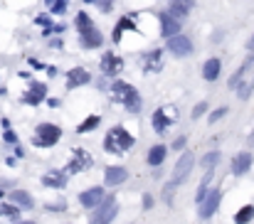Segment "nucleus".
Listing matches in <instances>:
<instances>
[{
    "label": "nucleus",
    "mask_w": 254,
    "mask_h": 224,
    "mask_svg": "<svg viewBox=\"0 0 254 224\" xmlns=\"http://www.w3.org/2000/svg\"><path fill=\"white\" fill-rule=\"evenodd\" d=\"M77 27H79V30H87V27H91V22H89L87 13H79V15H77Z\"/></svg>",
    "instance_id": "obj_30"
},
{
    "label": "nucleus",
    "mask_w": 254,
    "mask_h": 224,
    "mask_svg": "<svg viewBox=\"0 0 254 224\" xmlns=\"http://www.w3.org/2000/svg\"><path fill=\"white\" fill-rule=\"evenodd\" d=\"M0 214H5V217H13V219H18V207H15V205H0Z\"/></svg>",
    "instance_id": "obj_29"
},
{
    "label": "nucleus",
    "mask_w": 254,
    "mask_h": 224,
    "mask_svg": "<svg viewBox=\"0 0 254 224\" xmlns=\"http://www.w3.org/2000/svg\"><path fill=\"white\" fill-rule=\"evenodd\" d=\"M74 158H77V163H69L67 172H77V170H84L87 165H91V155L84 151H74Z\"/></svg>",
    "instance_id": "obj_18"
},
{
    "label": "nucleus",
    "mask_w": 254,
    "mask_h": 224,
    "mask_svg": "<svg viewBox=\"0 0 254 224\" xmlns=\"http://www.w3.org/2000/svg\"><path fill=\"white\" fill-rule=\"evenodd\" d=\"M249 168H252V155H249V153H239V155L232 160V172H235V175H244Z\"/></svg>",
    "instance_id": "obj_16"
},
{
    "label": "nucleus",
    "mask_w": 254,
    "mask_h": 224,
    "mask_svg": "<svg viewBox=\"0 0 254 224\" xmlns=\"http://www.w3.org/2000/svg\"><path fill=\"white\" fill-rule=\"evenodd\" d=\"M249 143H252V145H254V133H252V138H249Z\"/></svg>",
    "instance_id": "obj_37"
},
{
    "label": "nucleus",
    "mask_w": 254,
    "mask_h": 224,
    "mask_svg": "<svg viewBox=\"0 0 254 224\" xmlns=\"http://www.w3.org/2000/svg\"><path fill=\"white\" fill-rule=\"evenodd\" d=\"M161 32H163L165 40H168V37H173V34H178L180 32V20H175L168 13H163L161 15Z\"/></svg>",
    "instance_id": "obj_13"
},
{
    "label": "nucleus",
    "mask_w": 254,
    "mask_h": 224,
    "mask_svg": "<svg viewBox=\"0 0 254 224\" xmlns=\"http://www.w3.org/2000/svg\"><path fill=\"white\" fill-rule=\"evenodd\" d=\"M173 145H175V148H183V145H185V136H180V138H178Z\"/></svg>",
    "instance_id": "obj_35"
},
{
    "label": "nucleus",
    "mask_w": 254,
    "mask_h": 224,
    "mask_svg": "<svg viewBox=\"0 0 254 224\" xmlns=\"http://www.w3.org/2000/svg\"><path fill=\"white\" fill-rule=\"evenodd\" d=\"M220 197H222L220 188L210 190V195H205V197H202V202L198 205V212H200V217H202V219H210V217L215 214V209L220 207Z\"/></svg>",
    "instance_id": "obj_5"
},
{
    "label": "nucleus",
    "mask_w": 254,
    "mask_h": 224,
    "mask_svg": "<svg viewBox=\"0 0 254 224\" xmlns=\"http://www.w3.org/2000/svg\"><path fill=\"white\" fill-rule=\"evenodd\" d=\"M247 50H249V52H254V34H252V40L247 42Z\"/></svg>",
    "instance_id": "obj_36"
},
{
    "label": "nucleus",
    "mask_w": 254,
    "mask_h": 224,
    "mask_svg": "<svg viewBox=\"0 0 254 224\" xmlns=\"http://www.w3.org/2000/svg\"><path fill=\"white\" fill-rule=\"evenodd\" d=\"M168 50H170V54H175V57H188V54L193 52V42L188 40V37L173 34V37H168Z\"/></svg>",
    "instance_id": "obj_7"
},
{
    "label": "nucleus",
    "mask_w": 254,
    "mask_h": 224,
    "mask_svg": "<svg viewBox=\"0 0 254 224\" xmlns=\"http://www.w3.org/2000/svg\"><path fill=\"white\" fill-rule=\"evenodd\" d=\"M45 94H47V91H45V86H42V84H32V89L25 94V99H22V101L35 106V103H40V101L45 99Z\"/></svg>",
    "instance_id": "obj_19"
},
{
    "label": "nucleus",
    "mask_w": 254,
    "mask_h": 224,
    "mask_svg": "<svg viewBox=\"0 0 254 224\" xmlns=\"http://www.w3.org/2000/svg\"><path fill=\"white\" fill-rule=\"evenodd\" d=\"M104 197H106L104 195V188H91V190H87V192L79 195V202H82V207L91 209V207H99Z\"/></svg>",
    "instance_id": "obj_10"
},
{
    "label": "nucleus",
    "mask_w": 254,
    "mask_h": 224,
    "mask_svg": "<svg viewBox=\"0 0 254 224\" xmlns=\"http://www.w3.org/2000/svg\"><path fill=\"white\" fill-rule=\"evenodd\" d=\"M210 180H212V170H210V172H207V175L202 177V182H200V190H198V197H195V202H198V205H200V202H202V197L207 195V188H210Z\"/></svg>",
    "instance_id": "obj_26"
},
{
    "label": "nucleus",
    "mask_w": 254,
    "mask_h": 224,
    "mask_svg": "<svg viewBox=\"0 0 254 224\" xmlns=\"http://www.w3.org/2000/svg\"><path fill=\"white\" fill-rule=\"evenodd\" d=\"M190 8H193V0H170L165 13L170 17H175V20H185L188 13H190Z\"/></svg>",
    "instance_id": "obj_9"
},
{
    "label": "nucleus",
    "mask_w": 254,
    "mask_h": 224,
    "mask_svg": "<svg viewBox=\"0 0 254 224\" xmlns=\"http://www.w3.org/2000/svg\"><path fill=\"white\" fill-rule=\"evenodd\" d=\"M205 108H207V103H198V106H195V111H193V116H195V119H200V116L205 114Z\"/></svg>",
    "instance_id": "obj_32"
},
{
    "label": "nucleus",
    "mask_w": 254,
    "mask_h": 224,
    "mask_svg": "<svg viewBox=\"0 0 254 224\" xmlns=\"http://www.w3.org/2000/svg\"><path fill=\"white\" fill-rule=\"evenodd\" d=\"M84 3H96V0H84Z\"/></svg>",
    "instance_id": "obj_38"
},
{
    "label": "nucleus",
    "mask_w": 254,
    "mask_h": 224,
    "mask_svg": "<svg viewBox=\"0 0 254 224\" xmlns=\"http://www.w3.org/2000/svg\"><path fill=\"white\" fill-rule=\"evenodd\" d=\"M116 212H119L116 197H104L101 205H99V209H96V214L91 217L89 224H111V219L116 217Z\"/></svg>",
    "instance_id": "obj_3"
},
{
    "label": "nucleus",
    "mask_w": 254,
    "mask_h": 224,
    "mask_svg": "<svg viewBox=\"0 0 254 224\" xmlns=\"http://www.w3.org/2000/svg\"><path fill=\"white\" fill-rule=\"evenodd\" d=\"M165 160V145H153L148 151V163L151 165H161Z\"/></svg>",
    "instance_id": "obj_22"
},
{
    "label": "nucleus",
    "mask_w": 254,
    "mask_h": 224,
    "mask_svg": "<svg viewBox=\"0 0 254 224\" xmlns=\"http://www.w3.org/2000/svg\"><path fill=\"white\" fill-rule=\"evenodd\" d=\"M252 217H254V207H252V205H244V207L235 214V224H247Z\"/></svg>",
    "instance_id": "obj_23"
},
{
    "label": "nucleus",
    "mask_w": 254,
    "mask_h": 224,
    "mask_svg": "<svg viewBox=\"0 0 254 224\" xmlns=\"http://www.w3.org/2000/svg\"><path fill=\"white\" fill-rule=\"evenodd\" d=\"M193 168H195V158H193L190 151H185L183 155L178 158L175 168H173V185H180V182H183V180L193 172Z\"/></svg>",
    "instance_id": "obj_4"
},
{
    "label": "nucleus",
    "mask_w": 254,
    "mask_h": 224,
    "mask_svg": "<svg viewBox=\"0 0 254 224\" xmlns=\"http://www.w3.org/2000/svg\"><path fill=\"white\" fill-rule=\"evenodd\" d=\"M161 59H163V52H158V50H156V52H151V54L146 57V62H148V69L158 71V69L163 67V62H161Z\"/></svg>",
    "instance_id": "obj_25"
},
{
    "label": "nucleus",
    "mask_w": 254,
    "mask_h": 224,
    "mask_svg": "<svg viewBox=\"0 0 254 224\" xmlns=\"http://www.w3.org/2000/svg\"><path fill=\"white\" fill-rule=\"evenodd\" d=\"M202 77H205V82H215L220 77V59H207L202 67Z\"/></svg>",
    "instance_id": "obj_17"
},
{
    "label": "nucleus",
    "mask_w": 254,
    "mask_h": 224,
    "mask_svg": "<svg viewBox=\"0 0 254 224\" xmlns=\"http://www.w3.org/2000/svg\"><path fill=\"white\" fill-rule=\"evenodd\" d=\"M10 200H13V205H18V207H22V209H30V207H32V197H30L27 192H22V190H15V192L10 195Z\"/></svg>",
    "instance_id": "obj_21"
},
{
    "label": "nucleus",
    "mask_w": 254,
    "mask_h": 224,
    "mask_svg": "<svg viewBox=\"0 0 254 224\" xmlns=\"http://www.w3.org/2000/svg\"><path fill=\"white\" fill-rule=\"evenodd\" d=\"M42 185H45V188H64L67 180H64L62 172H47V175L42 177Z\"/></svg>",
    "instance_id": "obj_20"
},
{
    "label": "nucleus",
    "mask_w": 254,
    "mask_h": 224,
    "mask_svg": "<svg viewBox=\"0 0 254 224\" xmlns=\"http://www.w3.org/2000/svg\"><path fill=\"white\" fill-rule=\"evenodd\" d=\"M64 8H67V0H54V8H52L54 13H62Z\"/></svg>",
    "instance_id": "obj_33"
},
{
    "label": "nucleus",
    "mask_w": 254,
    "mask_h": 224,
    "mask_svg": "<svg viewBox=\"0 0 254 224\" xmlns=\"http://www.w3.org/2000/svg\"><path fill=\"white\" fill-rule=\"evenodd\" d=\"M131 145H133V136L124 128H111L106 133V140H104V148L109 153H126Z\"/></svg>",
    "instance_id": "obj_2"
},
{
    "label": "nucleus",
    "mask_w": 254,
    "mask_h": 224,
    "mask_svg": "<svg viewBox=\"0 0 254 224\" xmlns=\"http://www.w3.org/2000/svg\"><path fill=\"white\" fill-rule=\"evenodd\" d=\"M111 96H114V101H121L131 114H138L141 111V96H138V91L131 86V84H126V82H114L111 84Z\"/></svg>",
    "instance_id": "obj_1"
},
{
    "label": "nucleus",
    "mask_w": 254,
    "mask_h": 224,
    "mask_svg": "<svg viewBox=\"0 0 254 224\" xmlns=\"http://www.w3.org/2000/svg\"><path fill=\"white\" fill-rule=\"evenodd\" d=\"M87 82H91V77H89V71H87V69H82V67L72 69V71L67 74V86H69V89L82 86V84H87Z\"/></svg>",
    "instance_id": "obj_12"
},
{
    "label": "nucleus",
    "mask_w": 254,
    "mask_h": 224,
    "mask_svg": "<svg viewBox=\"0 0 254 224\" xmlns=\"http://www.w3.org/2000/svg\"><path fill=\"white\" fill-rule=\"evenodd\" d=\"M153 205V197L151 195H143V207H151Z\"/></svg>",
    "instance_id": "obj_34"
},
{
    "label": "nucleus",
    "mask_w": 254,
    "mask_h": 224,
    "mask_svg": "<svg viewBox=\"0 0 254 224\" xmlns=\"http://www.w3.org/2000/svg\"><path fill=\"white\" fill-rule=\"evenodd\" d=\"M22 224H35V222H22Z\"/></svg>",
    "instance_id": "obj_39"
},
{
    "label": "nucleus",
    "mask_w": 254,
    "mask_h": 224,
    "mask_svg": "<svg viewBox=\"0 0 254 224\" xmlns=\"http://www.w3.org/2000/svg\"><path fill=\"white\" fill-rule=\"evenodd\" d=\"M173 119H175V108L163 106V108H158L156 114H153V128H156L158 133H163V131L173 123Z\"/></svg>",
    "instance_id": "obj_8"
},
{
    "label": "nucleus",
    "mask_w": 254,
    "mask_h": 224,
    "mask_svg": "<svg viewBox=\"0 0 254 224\" xmlns=\"http://www.w3.org/2000/svg\"><path fill=\"white\" fill-rule=\"evenodd\" d=\"M96 126H99V116H89V119H87V123H82V126H79V133H87V131H94Z\"/></svg>",
    "instance_id": "obj_27"
},
{
    "label": "nucleus",
    "mask_w": 254,
    "mask_h": 224,
    "mask_svg": "<svg viewBox=\"0 0 254 224\" xmlns=\"http://www.w3.org/2000/svg\"><path fill=\"white\" fill-rule=\"evenodd\" d=\"M227 114V108L222 106V108H217V111H212V114H210V123H215V121H220L222 116Z\"/></svg>",
    "instance_id": "obj_31"
},
{
    "label": "nucleus",
    "mask_w": 254,
    "mask_h": 224,
    "mask_svg": "<svg viewBox=\"0 0 254 224\" xmlns=\"http://www.w3.org/2000/svg\"><path fill=\"white\" fill-rule=\"evenodd\" d=\"M128 27H131V30L136 27V25H133V20H131V17H121V20H119V27L114 30V42H119V40H121V32H124V30H128Z\"/></svg>",
    "instance_id": "obj_24"
},
{
    "label": "nucleus",
    "mask_w": 254,
    "mask_h": 224,
    "mask_svg": "<svg viewBox=\"0 0 254 224\" xmlns=\"http://www.w3.org/2000/svg\"><path fill=\"white\" fill-rule=\"evenodd\" d=\"M217 160H220V153L212 151V153H207V155L202 158V165H205V168H212V165H217Z\"/></svg>",
    "instance_id": "obj_28"
},
{
    "label": "nucleus",
    "mask_w": 254,
    "mask_h": 224,
    "mask_svg": "<svg viewBox=\"0 0 254 224\" xmlns=\"http://www.w3.org/2000/svg\"><path fill=\"white\" fill-rule=\"evenodd\" d=\"M62 131L59 126H52V123H40L37 126V145H54L59 140Z\"/></svg>",
    "instance_id": "obj_6"
},
{
    "label": "nucleus",
    "mask_w": 254,
    "mask_h": 224,
    "mask_svg": "<svg viewBox=\"0 0 254 224\" xmlns=\"http://www.w3.org/2000/svg\"><path fill=\"white\" fill-rule=\"evenodd\" d=\"M126 177H128V172H126V168H121V165H109L106 172H104L106 185H121Z\"/></svg>",
    "instance_id": "obj_11"
},
{
    "label": "nucleus",
    "mask_w": 254,
    "mask_h": 224,
    "mask_svg": "<svg viewBox=\"0 0 254 224\" xmlns=\"http://www.w3.org/2000/svg\"><path fill=\"white\" fill-rule=\"evenodd\" d=\"M121 59L119 57H114L111 52H106L104 57H101V71L104 74H116V71H121Z\"/></svg>",
    "instance_id": "obj_14"
},
{
    "label": "nucleus",
    "mask_w": 254,
    "mask_h": 224,
    "mask_svg": "<svg viewBox=\"0 0 254 224\" xmlns=\"http://www.w3.org/2000/svg\"><path fill=\"white\" fill-rule=\"evenodd\" d=\"M82 45H84L87 50L99 47V45H101V32H99V30H94V27L82 30Z\"/></svg>",
    "instance_id": "obj_15"
}]
</instances>
